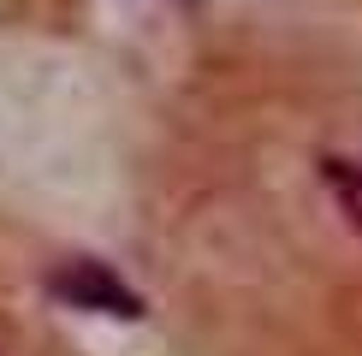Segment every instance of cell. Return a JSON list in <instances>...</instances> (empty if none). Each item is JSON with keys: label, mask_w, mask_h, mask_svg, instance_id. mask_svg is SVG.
I'll return each mask as SVG.
<instances>
[{"label": "cell", "mask_w": 362, "mask_h": 356, "mask_svg": "<svg viewBox=\"0 0 362 356\" xmlns=\"http://www.w3.org/2000/svg\"><path fill=\"white\" fill-rule=\"evenodd\" d=\"M48 297L66 309H89V315H113V321H137L143 315V297L113 273L107 261H59L48 279Z\"/></svg>", "instance_id": "6da1fadb"}, {"label": "cell", "mask_w": 362, "mask_h": 356, "mask_svg": "<svg viewBox=\"0 0 362 356\" xmlns=\"http://www.w3.org/2000/svg\"><path fill=\"white\" fill-rule=\"evenodd\" d=\"M315 172H321L333 208L344 214V226L362 237V160H351V155H321V160H315Z\"/></svg>", "instance_id": "7a4b0ae2"}, {"label": "cell", "mask_w": 362, "mask_h": 356, "mask_svg": "<svg viewBox=\"0 0 362 356\" xmlns=\"http://www.w3.org/2000/svg\"><path fill=\"white\" fill-rule=\"evenodd\" d=\"M178 6H190V0H178Z\"/></svg>", "instance_id": "3957f363"}]
</instances>
